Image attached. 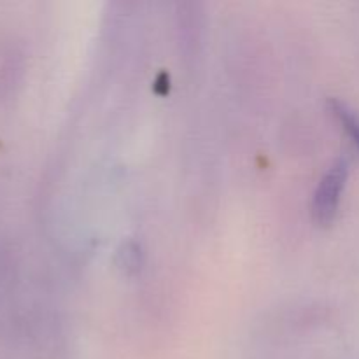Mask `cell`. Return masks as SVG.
<instances>
[{
	"label": "cell",
	"instance_id": "1",
	"mask_svg": "<svg viewBox=\"0 0 359 359\" xmlns=\"http://www.w3.org/2000/svg\"><path fill=\"white\" fill-rule=\"evenodd\" d=\"M347 175H349V161L346 158H339L319 181L312 198V217L319 226H328L335 219Z\"/></svg>",
	"mask_w": 359,
	"mask_h": 359
},
{
	"label": "cell",
	"instance_id": "2",
	"mask_svg": "<svg viewBox=\"0 0 359 359\" xmlns=\"http://www.w3.org/2000/svg\"><path fill=\"white\" fill-rule=\"evenodd\" d=\"M332 111L359 147V114H356L349 105H346L340 100H332Z\"/></svg>",
	"mask_w": 359,
	"mask_h": 359
}]
</instances>
